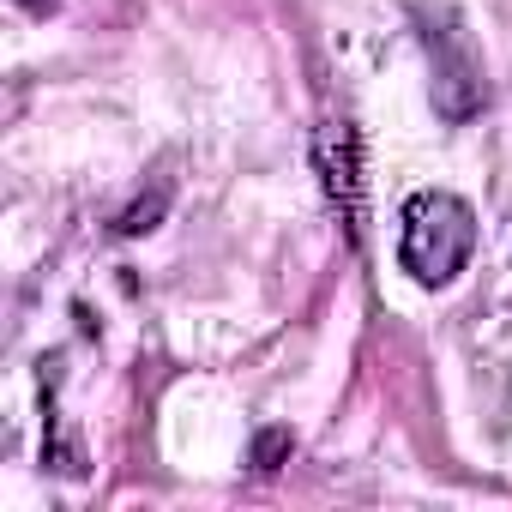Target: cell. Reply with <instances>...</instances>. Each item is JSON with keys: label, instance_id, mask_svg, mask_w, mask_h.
I'll use <instances>...</instances> for the list:
<instances>
[{"label": "cell", "instance_id": "cell-1", "mask_svg": "<svg viewBox=\"0 0 512 512\" xmlns=\"http://www.w3.org/2000/svg\"><path fill=\"white\" fill-rule=\"evenodd\" d=\"M470 247H476V217L458 193L446 187H422L404 199V235H398V260L416 284L440 290L464 272L470 260Z\"/></svg>", "mask_w": 512, "mask_h": 512}, {"label": "cell", "instance_id": "cell-2", "mask_svg": "<svg viewBox=\"0 0 512 512\" xmlns=\"http://www.w3.org/2000/svg\"><path fill=\"white\" fill-rule=\"evenodd\" d=\"M284 446H290V434H266V440H260V464H266V470H272V458H278V452H284Z\"/></svg>", "mask_w": 512, "mask_h": 512}]
</instances>
